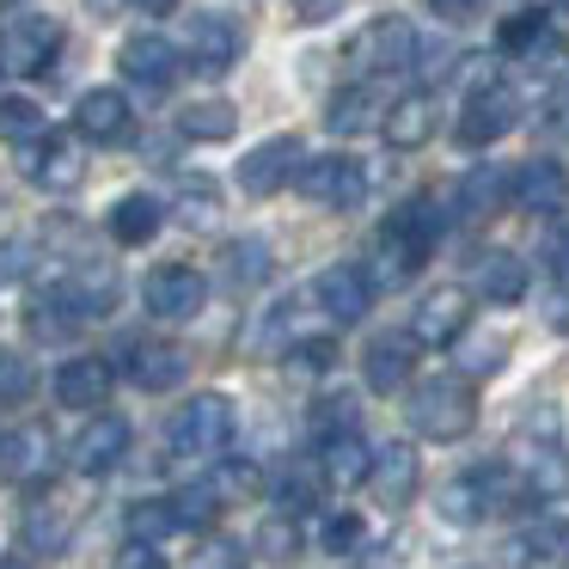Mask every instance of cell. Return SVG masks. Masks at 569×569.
<instances>
[{
  "instance_id": "obj_18",
  "label": "cell",
  "mask_w": 569,
  "mask_h": 569,
  "mask_svg": "<svg viewBox=\"0 0 569 569\" xmlns=\"http://www.w3.org/2000/svg\"><path fill=\"white\" fill-rule=\"evenodd\" d=\"M239 50H246V31H239L227 13H197V19H190V43H184V56H190V68H197V74L221 80L227 68L239 62Z\"/></svg>"
},
{
  "instance_id": "obj_10",
  "label": "cell",
  "mask_w": 569,
  "mask_h": 569,
  "mask_svg": "<svg viewBox=\"0 0 569 569\" xmlns=\"http://www.w3.org/2000/svg\"><path fill=\"white\" fill-rule=\"evenodd\" d=\"M300 166H307L300 136H270V141H258V148L239 160V190H246V197H276L282 184L300 178Z\"/></svg>"
},
{
  "instance_id": "obj_25",
  "label": "cell",
  "mask_w": 569,
  "mask_h": 569,
  "mask_svg": "<svg viewBox=\"0 0 569 569\" xmlns=\"http://www.w3.org/2000/svg\"><path fill=\"white\" fill-rule=\"evenodd\" d=\"M104 398H111V361L99 356H74L56 368V405L68 410H99Z\"/></svg>"
},
{
  "instance_id": "obj_15",
  "label": "cell",
  "mask_w": 569,
  "mask_h": 569,
  "mask_svg": "<svg viewBox=\"0 0 569 569\" xmlns=\"http://www.w3.org/2000/svg\"><path fill=\"white\" fill-rule=\"evenodd\" d=\"M117 68H123L129 87H141L148 99H160V92H172V80H178V50L160 38V31H136V38H123V50H117Z\"/></svg>"
},
{
  "instance_id": "obj_6",
  "label": "cell",
  "mask_w": 569,
  "mask_h": 569,
  "mask_svg": "<svg viewBox=\"0 0 569 569\" xmlns=\"http://www.w3.org/2000/svg\"><path fill=\"white\" fill-rule=\"evenodd\" d=\"M56 56H62V26H56L50 13H26V19H13V26L0 31V68L19 74V80L50 74Z\"/></svg>"
},
{
  "instance_id": "obj_3",
  "label": "cell",
  "mask_w": 569,
  "mask_h": 569,
  "mask_svg": "<svg viewBox=\"0 0 569 569\" xmlns=\"http://www.w3.org/2000/svg\"><path fill=\"white\" fill-rule=\"evenodd\" d=\"M435 246H441V209H435V197H410L380 233V282H410Z\"/></svg>"
},
{
  "instance_id": "obj_51",
  "label": "cell",
  "mask_w": 569,
  "mask_h": 569,
  "mask_svg": "<svg viewBox=\"0 0 569 569\" xmlns=\"http://www.w3.org/2000/svg\"><path fill=\"white\" fill-rule=\"evenodd\" d=\"M117 569H166V557H160V545H148V539H129L123 551H117Z\"/></svg>"
},
{
  "instance_id": "obj_44",
  "label": "cell",
  "mask_w": 569,
  "mask_h": 569,
  "mask_svg": "<svg viewBox=\"0 0 569 569\" xmlns=\"http://www.w3.org/2000/svg\"><path fill=\"white\" fill-rule=\"evenodd\" d=\"M26 545H31V551H62V545H68V520L50 515V508H31V515H26Z\"/></svg>"
},
{
  "instance_id": "obj_30",
  "label": "cell",
  "mask_w": 569,
  "mask_h": 569,
  "mask_svg": "<svg viewBox=\"0 0 569 569\" xmlns=\"http://www.w3.org/2000/svg\"><path fill=\"white\" fill-rule=\"evenodd\" d=\"M319 471H325V483H368V471H373V447L361 441L356 429H343V435H325L319 441Z\"/></svg>"
},
{
  "instance_id": "obj_8",
  "label": "cell",
  "mask_w": 569,
  "mask_h": 569,
  "mask_svg": "<svg viewBox=\"0 0 569 569\" xmlns=\"http://www.w3.org/2000/svg\"><path fill=\"white\" fill-rule=\"evenodd\" d=\"M300 197L319 202V209H356L368 197V166L356 153H319V160L300 166Z\"/></svg>"
},
{
  "instance_id": "obj_5",
  "label": "cell",
  "mask_w": 569,
  "mask_h": 569,
  "mask_svg": "<svg viewBox=\"0 0 569 569\" xmlns=\"http://www.w3.org/2000/svg\"><path fill=\"white\" fill-rule=\"evenodd\" d=\"M496 508H527V496H520L508 466H471L441 490V520H453V527H478Z\"/></svg>"
},
{
  "instance_id": "obj_55",
  "label": "cell",
  "mask_w": 569,
  "mask_h": 569,
  "mask_svg": "<svg viewBox=\"0 0 569 569\" xmlns=\"http://www.w3.org/2000/svg\"><path fill=\"white\" fill-rule=\"evenodd\" d=\"M429 7H435L441 19H453V26H459V19H471V13H478L483 0H429Z\"/></svg>"
},
{
  "instance_id": "obj_45",
  "label": "cell",
  "mask_w": 569,
  "mask_h": 569,
  "mask_svg": "<svg viewBox=\"0 0 569 569\" xmlns=\"http://www.w3.org/2000/svg\"><path fill=\"white\" fill-rule=\"evenodd\" d=\"M319 545H325L331 557L356 551V545H361V515H349V508H337V515H325V527H319Z\"/></svg>"
},
{
  "instance_id": "obj_2",
  "label": "cell",
  "mask_w": 569,
  "mask_h": 569,
  "mask_svg": "<svg viewBox=\"0 0 569 569\" xmlns=\"http://www.w3.org/2000/svg\"><path fill=\"white\" fill-rule=\"evenodd\" d=\"M508 471H515L520 496L527 502H545V496L569 490V459H563V435H557V410H532L527 429L508 441Z\"/></svg>"
},
{
  "instance_id": "obj_14",
  "label": "cell",
  "mask_w": 569,
  "mask_h": 569,
  "mask_svg": "<svg viewBox=\"0 0 569 569\" xmlns=\"http://www.w3.org/2000/svg\"><path fill=\"white\" fill-rule=\"evenodd\" d=\"M515 123H520V99L502 87V80H490V87L466 92V111H459V141H466V148H490V141H502Z\"/></svg>"
},
{
  "instance_id": "obj_4",
  "label": "cell",
  "mask_w": 569,
  "mask_h": 569,
  "mask_svg": "<svg viewBox=\"0 0 569 569\" xmlns=\"http://www.w3.org/2000/svg\"><path fill=\"white\" fill-rule=\"evenodd\" d=\"M405 417L422 441H459V435H471V422H478V392H471V380H459V373H435V380H422L417 392H410Z\"/></svg>"
},
{
  "instance_id": "obj_20",
  "label": "cell",
  "mask_w": 569,
  "mask_h": 569,
  "mask_svg": "<svg viewBox=\"0 0 569 569\" xmlns=\"http://www.w3.org/2000/svg\"><path fill=\"white\" fill-rule=\"evenodd\" d=\"M123 453H129V422L123 417H99V422L80 429L74 447H68V466H74L80 478H111Z\"/></svg>"
},
{
  "instance_id": "obj_57",
  "label": "cell",
  "mask_w": 569,
  "mask_h": 569,
  "mask_svg": "<svg viewBox=\"0 0 569 569\" xmlns=\"http://www.w3.org/2000/svg\"><path fill=\"white\" fill-rule=\"evenodd\" d=\"M0 569H26V563H0Z\"/></svg>"
},
{
  "instance_id": "obj_52",
  "label": "cell",
  "mask_w": 569,
  "mask_h": 569,
  "mask_svg": "<svg viewBox=\"0 0 569 569\" xmlns=\"http://www.w3.org/2000/svg\"><path fill=\"white\" fill-rule=\"evenodd\" d=\"M288 7H295V19L300 26H325V19H337L349 7V0H288Z\"/></svg>"
},
{
  "instance_id": "obj_46",
  "label": "cell",
  "mask_w": 569,
  "mask_h": 569,
  "mask_svg": "<svg viewBox=\"0 0 569 569\" xmlns=\"http://www.w3.org/2000/svg\"><path fill=\"white\" fill-rule=\"evenodd\" d=\"M545 31H551V19H545V13H515V19L502 26V50H508V56H527L532 43L545 38Z\"/></svg>"
},
{
  "instance_id": "obj_7",
  "label": "cell",
  "mask_w": 569,
  "mask_h": 569,
  "mask_svg": "<svg viewBox=\"0 0 569 569\" xmlns=\"http://www.w3.org/2000/svg\"><path fill=\"white\" fill-rule=\"evenodd\" d=\"M471 288H459V282H441V288H429V295L417 300V312H410V337H417V349H453L459 337H466V325H471Z\"/></svg>"
},
{
  "instance_id": "obj_40",
  "label": "cell",
  "mask_w": 569,
  "mask_h": 569,
  "mask_svg": "<svg viewBox=\"0 0 569 569\" xmlns=\"http://www.w3.org/2000/svg\"><path fill=\"white\" fill-rule=\"evenodd\" d=\"M166 532H184V527H178V515H172V496H160V502H136V508H129V539L160 545Z\"/></svg>"
},
{
  "instance_id": "obj_42",
  "label": "cell",
  "mask_w": 569,
  "mask_h": 569,
  "mask_svg": "<svg viewBox=\"0 0 569 569\" xmlns=\"http://www.w3.org/2000/svg\"><path fill=\"white\" fill-rule=\"evenodd\" d=\"M31 392H38V373H31V361L19 356V349H0V410L26 405Z\"/></svg>"
},
{
  "instance_id": "obj_21",
  "label": "cell",
  "mask_w": 569,
  "mask_h": 569,
  "mask_svg": "<svg viewBox=\"0 0 569 569\" xmlns=\"http://www.w3.org/2000/svg\"><path fill=\"white\" fill-rule=\"evenodd\" d=\"M410 373H417V337H373L368 356H361V380H368V392L392 398L410 386Z\"/></svg>"
},
{
  "instance_id": "obj_29",
  "label": "cell",
  "mask_w": 569,
  "mask_h": 569,
  "mask_svg": "<svg viewBox=\"0 0 569 569\" xmlns=\"http://www.w3.org/2000/svg\"><path fill=\"white\" fill-rule=\"evenodd\" d=\"M435 123H441V104H435V92H405V99H392V111H386V141L392 148H422V141L435 136Z\"/></svg>"
},
{
  "instance_id": "obj_47",
  "label": "cell",
  "mask_w": 569,
  "mask_h": 569,
  "mask_svg": "<svg viewBox=\"0 0 569 569\" xmlns=\"http://www.w3.org/2000/svg\"><path fill=\"white\" fill-rule=\"evenodd\" d=\"M258 551H263V557H295V551H300V532H295V520H288V515L263 520V532H258Z\"/></svg>"
},
{
  "instance_id": "obj_41",
  "label": "cell",
  "mask_w": 569,
  "mask_h": 569,
  "mask_svg": "<svg viewBox=\"0 0 569 569\" xmlns=\"http://www.w3.org/2000/svg\"><path fill=\"white\" fill-rule=\"evenodd\" d=\"M0 136L7 141H38V136H50V123H43V111L31 99H0Z\"/></svg>"
},
{
  "instance_id": "obj_35",
  "label": "cell",
  "mask_w": 569,
  "mask_h": 569,
  "mask_svg": "<svg viewBox=\"0 0 569 569\" xmlns=\"http://www.w3.org/2000/svg\"><path fill=\"white\" fill-rule=\"evenodd\" d=\"M214 214H221V190H214V178H209V172L184 178V184H178V221L214 227Z\"/></svg>"
},
{
  "instance_id": "obj_9",
  "label": "cell",
  "mask_w": 569,
  "mask_h": 569,
  "mask_svg": "<svg viewBox=\"0 0 569 569\" xmlns=\"http://www.w3.org/2000/svg\"><path fill=\"white\" fill-rule=\"evenodd\" d=\"M19 166H26V178L38 190H56V197H68V190H80V178H87V153H80L74 136H38L19 148Z\"/></svg>"
},
{
  "instance_id": "obj_13",
  "label": "cell",
  "mask_w": 569,
  "mask_h": 569,
  "mask_svg": "<svg viewBox=\"0 0 569 569\" xmlns=\"http://www.w3.org/2000/svg\"><path fill=\"white\" fill-rule=\"evenodd\" d=\"M56 478V441L31 422L0 435V483H19V490H38Z\"/></svg>"
},
{
  "instance_id": "obj_27",
  "label": "cell",
  "mask_w": 569,
  "mask_h": 569,
  "mask_svg": "<svg viewBox=\"0 0 569 569\" xmlns=\"http://www.w3.org/2000/svg\"><path fill=\"white\" fill-rule=\"evenodd\" d=\"M515 202L527 214H563V202H569L563 166H557V160H527L515 172Z\"/></svg>"
},
{
  "instance_id": "obj_23",
  "label": "cell",
  "mask_w": 569,
  "mask_h": 569,
  "mask_svg": "<svg viewBox=\"0 0 569 569\" xmlns=\"http://www.w3.org/2000/svg\"><path fill=\"white\" fill-rule=\"evenodd\" d=\"M471 295H483L490 307L527 300V263H520L515 251H478V258H471Z\"/></svg>"
},
{
  "instance_id": "obj_48",
  "label": "cell",
  "mask_w": 569,
  "mask_h": 569,
  "mask_svg": "<svg viewBox=\"0 0 569 569\" xmlns=\"http://www.w3.org/2000/svg\"><path fill=\"white\" fill-rule=\"evenodd\" d=\"M520 62H527V68H532V74H557V68H563V62H569V50H563V38H557V31H545V38H539V43H532V50H527V56H520Z\"/></svg>"
},
{
  "instance_id": "obj_53",
  "label": "cell",
  "mask_w": 569,
  "mask_h": 569,
  "mask_svg": "<svg viewBox=\"0 0 569 569\" xmlns=\"http://www.w3.org/2000/svg\"><path fill=\"white\" fill-rule=\"evenodd\" d=\"M545 325H551L557 337H569V282H557L551 295H545Z\"/></svg>"
},
{
  "instance_id": "obj_49",
  "label": "cell",
  "mask_w": 569,
  "mask_h": 569,
  "mask_svg": "<svg viewBox=\"0 0 569 569\" xmlns=\"http://www.w3.org/2000/svg\"><path fill=\"white\" fill-rule=\"evenodd\" d=\"M31 258H38L31 239H7V246H0V282H19V276L31 270Z\"/></svg>"
},
{
  "instance_id": "obj_26",
  "label": "cell",
  "mask_w": 569,
  "mask_h": 569,
  "mask_svg": "<svg viewBox=\"0 0 569 569\" xmlns=\"http://www.w3.org/2000/svg\"><path fill=\"white\" fill-rule=\"evenodd\" d=\"M184 373H190V356L178 343H160V337L129 343V380H136L141 392H172Z\"/></svg>"
},
{
  "instance_id": "obj_11",
  "label": "cell",
  "mask_w": 569,
  "mask_h": 569,
  "mask_svg": "<svg viewBox=\"0 0 569 569\" xmlns=\"http://www.w3.org/2000/svg\"><path fill=\"white\" fill-rule=\"evenodd\" d=\"M117 295H123V282H117V270H74V276H56L50 288H43V300H56V307L68 312L74 325H92V319H104V312L117 307Z\"/></svg>"
},
{
  "instance_id": "obj_39",
  "label": "cell",
  "mask_w": 569,
  "mask_h": 569,
  "mask_svg": "<svg viewBox=\"0 0 569 569\" xmlns=\"http://www.w3.org/2000/svg\"><path fill=\"white\" fill-rule=\"evenodd\" d=\"M202 478L214 483V496H221V502H239V496H258L263 490V471L251 466V459H221V466L202 471Z\"/></svg>"
},
{
  "instance_id": "obj_43",
  "label": "cell",
  "mask_w": 569,
  "mask_h": 569,
  "mask_svg": "<svg viewBox=\"0 0 569 569\" xmlns=\"http://www.w3.org/2000/svg\"><path fill=\"white\" fill-rule=\"evenodd\" d=\"M184 569H246V545L227 539V532H202Z\"/></svg>"
},
{
  "instance_id": "obj_34",
  "label": "cell",
  "mask_w": 569,
  "mask_h": 569,
  "mask_svg": "<svg viewBox=\"0 0 569 569\" xmlns=\"http://www.w3.org/2000/svg\"><path fill=\"white\" fill-rule=\"evenodd\" d=\"M233 129H239V111L227 99H202L178 117V136H190V141H227Z\"/></svg>"
},
{
  "instance_id": "obj_37",
  "label": "cell",
  "mask_w": 569,
  "mask_h": 569,
  "mask_svg": "<svg viewBox=\"0 0 569 569\" xmlns=\"http://www.w3.org/2000/svg\"><path fill=\"white\" fill-rule=\"evenodd\" d=\"M172 515H178V527H184V532L209 527V520L221 515V496H214V483L197 478V483H184V490H172Z\"/></svg>"
},
{
  "instance_id": "obj_32",
  "label": "cell",
  "mask_w": 569,
  "mask_h": 569,
  "mask_svg": "<svg viewBox=\"0 0 569 569\" xmlns=\"http://www.w3.org/2000/svg\"><path fill=\"white\" fill-rule=\"evenodd\" d=\"M386 111H392V104H386L380 92L361 80V87H343V92H337L331 111H325V123H331V136H361V129L386 123Z\"/></svg>"
},
{
  "instance_id": "obj_54",
  "label": "cell",
  "mask_w": 569,
  "mask_h": 569,
  "mask_svg": "<svg viewBox=\"0 0 569 569\" xmlns=\"http://www.w3.org/2000/svg\"><path fill=\"white\" fill-rule=\"evenodd\" d=\"M545 129H557V136H569V92H557V99H545Z\"/></svg>"
},
{
  "instance_id": "obj_56",
  "label": "cell",
  "mask_w": 569,
  "mask_h": 569,
  "mask_svg": "<svg viewBox=\"0 0 569 569\" xmlns=\"http://www.w3.org/2000/svg\"><path fill=\"white\" fill-rule=\"evenodd\" d=\"M129 7H141V13H148V19H166V13H172V7H178V0H129Z\"/></svg>"
},
{
  "instance_id": "obj_28",
  "label": "cell",
  "mask_w": 569,
  "mask_h": 569,
  "mask_svg": "<svg viewBox=\"0 0 569 569\" xmlns=\"http://www.w3.org/2000/svg\"><path fill=\"white\" fill-rule=\"evenodd\" d=\"M104 227H111L117 246H148V239L166 227V202H160V197H148V190H129V197H117V202H111Z\"/></svg>"
},
{
  "instance_id": "obj_33",
  "label": "cell",
  "mask_w": 569,
  "mask_h": 569,
  "mask_svg": "<svg viewBox=\"0 0 569 569\" xmlns=\"http://www.w3.org/2000/svg\"><path fill=\"white\" fill-rule=\"evenodd\" d=\"M270 496H276V508H282L288 520L312 515V508H319V496H325V471L319 466H288L282 478L270 483Z\"/></svg>"
},
{
  "instance_id": "obj_36",
  "label": "cell",
  "mask_w": 569,
  "mask_h": 569,
  "mask_svg": "<svg viewBox=\"0 0 569 569\" xmlns=\"http://www.w3.org/2000/svg\"><path fill=\"white\" fill-rule=\"evenodd\" d=\"M282 368L295 373V380H319V373L337 368V343H331V337H295L288 356H282Z\"/></svg>"
},
{
  "instance_id": "obj_38",
  "label": "cell",
  "mask_w": 569,
  "mask_h": 569,
  "mask_svg": "<svg viewBox=\"0 0 569 569\" xmlns=\"http://www.w3.org/2000/svg\"><path fill=\"white\" fill-rule=\"evenodd\" d=\"M221 263H227V282L233 288H251V282L270 276V251H263V239H233V246L221 251Z\"/></svg>"
},
{
  "instance_id": "obj_50",
  "label": "cell",
  "mask_w": 569,
  "mask_h": 569,
  "mask_svg": "<svg viewBox=\"0 0 569 569\" xmlns=\"http://www.w3.org/2000/svg\"><path fill=\"white\" fill-rule=\"evenodd\" d=\"M545 263H551V276H557V282H569V221H557L551 227V233H545Z\"/></svg>"
},
{
  "instance_id": "obj_31",
  "label": "cell",
  "mask_w": 569,
  "mask_h": 569,
  "mask_svg": "<svg viewBox=\"0 0 569 569\" xmlns=\"http://www.w3.org/2000/svg\"><path fill=\"white\" fill-rule=\"evenodd\" d=\"M502 197H515V178L496 172V166H478V172L459 178V190H453V214H459V221H490V214L502 209Z\"/></svg>"
},
{
  "instance_id": "obj_22",
  "label": "cell",
  "mask_w": 569,
  "mask_h": 569,
  "mask_svg": "<svg viewBox=\"0 0 569 569\" xmlns=\"http://www.w3.org/2000/svg\"><path fill=\"white\" fill-rule=\"evenodd\" d=\"M417 471H422L417 447H410V441H386L380 453H373L368 490L380 496V508H405L410 496H417Z\"/></svg>"
},
{
  "instance_id": "obj_12",
  "label": "cell",
  "mask_w": 569,
  "mask_h": 569,
  "mask_svg": "<svg viewBox=\"0 0 569 569\" xmlns=\"http://www.w3.org/2000/svg\"><path fill=\"white\" fill-rule=\"evenodd\" d=\"M410 62H417V31L405 19H373L349 43V68H361V74H405Z\"/></svg>"
},
{
  "instance_id": "obj_58",
  "label": "cell",
  "mask_w": 569,
  "mask_h": 569,
  "mask_svg": "<svg viewBox=\"0 0 569 569\" xmlns=\"http://www.w3.org/2000/svg\"><path fill=\"white\" fill-rule=\"evenodd\" d=\"M563 7H569V0H563Z\"/></svg>"
},
{
  "instance_id": "obj_19",
  "label": "cell",
  "mask_w": 569,
  "mask_h": 569,
  "mask_svg": "<svg viewBox=\"0 0 569 569\" xmlns=\"http://www.w3.org/2000/svg\"><path fill=\"white\" fill-rule=\"evenodd\" d=\"M74 129H80V141L117 148V141H129V129H136V111H129V99L117 87H92V92H80V104H74Z\"/></svg>"
},
{
  "instance_id": "obj_17",
  "label": "cell",
  "mask_w": 569,
  "mask_h": 569,
  "mask_svg": "<svg viewBox=\"0 0 569 569\" xmlns=\"http://www.w3.org/2000/svg\"><path fill=\"white\" fill-rule=\"evenodd\" d=\"M312 300L325 307L331 325H361L373 312V276L361 263H331V270L312 282Z\"/></svg>"
},
{
  "instance_id": "obj_24",
  "label": "cell",
  "mask_w": 569,
  "mask_h": 569,
  "mask_svg": "<svg viewBox=\"0 0 569 569\" xmlns=\"http://www.w3.org/2000/svg\"><path fill=\"white\" fill-rule=\"evenodd\" d=\"M515 569H569V520H532L527 532L508 539Z\"/></svg>"
},
{
  "instance_id": "obj_1",
  "label": "cell",
  "mask_w": 569,
  "mask_h": 569,
  "mask_svg": "<svg viewBox=\"0 0 569 569\" xmlns=\"http://www.w3.org/2000/svg\"><path fill=\"white\" fill-rule=\"evenodd\" d=\"M239 435V405L227 392H197L178 405V417L166 422V453H172L178 471H197L202 466H221V453L233 447Z\"/></svg>"
},
{
  "instance_id": "obj_16",
  "label": "cell",
  "mask_w": 569,
  "mask_h": 569,
  "mask_svg": "<svg viewBox=\"0 0 569 569\" xmlns=\"http://www.w3.org/2000/svg\"><path fill=\"white\" fill-rule=\"evenodd\" d=\"M141 300H148L153 319H197L202 300H209V282H202V270H190V263H160V270H148V288H141Z\"/></svg>"
}]
</instances>
